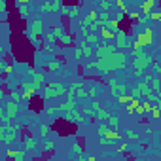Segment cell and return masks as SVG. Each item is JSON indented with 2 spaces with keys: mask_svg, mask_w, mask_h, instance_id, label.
I'll return each mask as SVG.
<instances>
[{
  "mask_svg": "<svg viewBox=\"0 0 161 161\" xmlns=\"http://www.w3.org/2000/svg\"><path fill=\"white\" fill-rule=\"evenodd\" d=\"M152 8H154V0H146V2H142V4H140V9H142L144 14H150V12H152Z\"/></svg>",
  "mask_w": 161,
  "mask_h": 161,
  "instance_id": "7a4b0ae2",
  "label": "cell"
},
{
  "mask_svg": "<svg viewBox=\"0 0 161 161\" xmlns=\"http://www.w3.org/2000/svg\"><path fill=\"white\" fill-rule=\"evenodd\" d=\"M108 27H110V28H114V30H116V28L120 27V23H118V21H116V19H112L110 23H108Z\"/></svg>",
  "mask_w": 161,
  "mask_h": 161,
  "instance_id": "7c38bea8",
  "label": "cell"
},
{
  "mask_svg": "<svg viewBox=\"0 0 161 161\" xmlns=\"http://www.w3.org/2000/svg\"><path fill=\"white\" fill-rule=\"evenodd\" d=\"M140 106H142V108H144V112H150V110H152V108H154V106L150 104V102H142V104H140Z\"/></svg>",
  "mask_w": 161,
  "mask_h": 161,
  "instance_id": "8fae6325",
  "label": "cell"
},
{
  "mask_svg": "<svg viewBox=\"0 0 161 161\" xmlns=\"http://www.w3.org/2000/svg\"><path fill=\"white\" fill-rule=\"evenodd\" d=\"M97 53H99L101 57H106L104 53H108V57H110L112 53H114V47H106V46H102V47H99V51H97Z\"/></svg>",
  "mask_w": 161,
  "mask_h": 161,
  "instance_id": "277c9868",
  "label": "cell"
},
{
  "mask_svg": "<svg viewBox=\"0 0 161 161\" xmlns=\"http://www.w3.org/2000/svg\"><path fill=\"white\" fill-rule=\"evenodd\" d=\"M150 44H152V30H150V28H146L142 34H137V38H135V42H133L135 49H140V47H144V46H150Z\"/></svg>",
  "mask_w": 161,
  "mask_h": 161,
  "instance_id": "6da1fadb",
  "label": "cell"
},
{
  "mask_svg": "<svg viewBox=\"0 0 161 161\" xmlns=\"http://www.w3.org/2000/svg\"><path fill=\"white\" fill-rule=\"evenodd\" d=\"M118 46H120V47L125 46V34H123V32H120V34H118Z\"/></svg>",
  "mask_w": 161,
  "mask_h": 161,
  "instance_id": "ba28073f",
  "label": "cell"
},
{
  "mask_svg": "<svg viewBox=\"0 0 161 161\" xmlns=\"http://www.w3.org/2000/svg\"><path fill=\"white\" fill-rule=\"evenodd\" d=\"M154 2H156V0H154Z\"/></svg>",
  "mask_w": 161,
  "mask_h": 161,
  "instance_id": "7402d4cb",
  "label": "cell"
},
{
  "mask_svg": "<svg viewBox=\"0 0 161 161\" xmlns=\"http://www.w3.org/2000/svg\"><path fill=\"white\" fill-rule=\"evenodd\" d=\"M27 148H34V140H32V138L27 140Z\"/></svg>",
  "mask_w": 161,
  "mask_h": 161,
  "instance_id": "ffe728a7",
  "label": "cell"
},
{
  "mask_svg": "<svg viewBox=\"0 0 161 161\" xmlns=\"http://www.w3.org/2000/svg\"><path fill=\"white\" fill-rule=\"evenodd\" d=\"M129 17H131V19H138V12H131V14H129Z\"/></svg>",
  "mask_w": 161,
  "mask_h": 161,
  "instance_id": "d6986e66",
  "label": "cell"
},
{
  "mask_svg": "<svg viewBox=\"0 0 161 161\" xmlns=\"http://www.w3.org/2000/svg\"><path fill=\"white\" fill-rule=\"evenodd\" d=\"M118 101H120L121 104H127V102L133 101V97H129V95H120V97H118Z\"/></svg>",
  "mask_w": 161,
  "mask_h": 161,
  "instance_id": "52a82bcc",
  "label": "cell"
},
{
  "mask_svg": "<svg viewBox=\"0 0 161 161\" xmlns=\"http://www.w3.org/2000/svg\"><path fill=\"white\" fill-rule=\"evenodd\" d=\"M106 131H108V127H106V125H102V127H99V133H101L102 137H104V135H106Z\"/></svg>",
  "mask_w": 161,
  "mask_h": 161,
  "instance_id": "2e32d148",
  "label": "cell"
},
{
  "mask_svg": "<svg viewBox=\"0 0 161 161\" xmlns=\"http://www.w3.org/2000/svg\"><path fill=\"white\" fill-rule=\"evenodd\" d=\"M95 19H97V14H95V12H91V14L85 17V25H89L91 21H95Z\"/></svg>",
  "mask_w": 161,
  "mask_h": 161,
  "instance_id": "9c48e42d",
  "label": "cell"
},
{
  "mask_svg": "<svg viewBox=\"0 0 161 161\" xmlns=\"http://www.w3.org/2000/svg\"><path fill=\"white\" fill-rule=\"evenodd\" d=\"M104 137H106V138H112V140H118V138H121V135H120V133H116V131H110V129H108Z\"/></svg>",
  "mask_w": 161,
  "mask_h": 161,
  "instance_id": "5b68a950",
  "label": "cell"
},
{
  "mask_svg": "<svg viewBox=\"0 0 161 161\" xmlns=\"http://www.w3.org/2000/svg\"><path fill=\"white\" fill-rule=\"evenodd\" d=\"M17 2H27V0H17Z\"/></svg>",
  "mask_w": 161,
  "mask_h": 161,
  "instance_id": "44dd1931",
  "label": "cell"
},
{
  "mask_svg": "<svg viewBox=\"0 0 161 161\" xmlns=\"http://www.w3.org/2000/svg\"><path fill=\"white\" fill-rule=\"evenodd\" d=\"M131 104H133L135 108H137V106H140V101H138V97H137V99L133 97V101H131Z\"/></svg>",
  "mask_w": 161,
  "mask_h": 161,
  "instance_id": "e0dca14e",
  "label": "cell"
},
{
  "mask_svg": "<svg viewBox=\"0 0 161 161\" xmlns=\"http://www.w3.org/2000/svg\"><path fill=\"white\" fill-rule=\"evenodd\" d=\"M99 118H101V120H108V118H110V116L106 114V112H99Z\"/></svg>",
  "mask_w": 161,
  "mask_h": 161,
  "instance_id": "ac0fdd59",
  "label": "cell"
},
{
  "mask_svg": "<svg viewBox=\"0 0 161 161\" xmlns=\"http://www.w3.org/2000/svg\"><path fill=\"white\" fill-rule=\"evenodd\" d=\"M34 91H36V87H30L28 91H25V93H23V99H28V97H32V95H34Z\"/></svg>",
  "mask_w": 161,
  "mask_h": 161,
  "instance_id": "30bf717a",
  "label": "cell"
},
{
  "mask_svg": "<svg viewBox=\"0 0 161 161\" xmlns=\"http://www.w3.org/2000/svg\"><path fill=\"white\" fill-rule=\"evenodd\" d=\"M152 114H154V118L157 120V118H159V108H156V106H154V108H152Z\"/></svg>",
  "mask_w": 161,
  "mask_h": 161,
  "instance_id": "9a60e30c",
  "label": "cell"
},
{
  "mask_svg": "<svg viewBox=\"0 0 161 161\" xmlns=\"http://www.w3.org/2000/svg\"><path fill=\"white\" fill-rule=\"evenodd\" d=\"M15 112H17V104H14V102H12V104H8V116H6V118H12Z\"/></svg>",
  "mask_w": 161,
  "mask_h": 161,
  "instance_id": "8992f818",
  "label": "cell"
},
{
  "mask_svg": "<svg viewBox=\"0 0 161 161\" xmlns=\"http://www.w3.org/2000/svg\"><path fill=\"white\" fill-rule=\"evenodd\" d=\"M8 156H9V157H19V159L23 157V156H21L19 152H14V150H9V152H8Z\"/></svg>",
  "mask_w": 161,
  "mask_h": 161,
  "instance_id": "4fadbf2b",
  "label": "cell"
},
{
  "mask_svg": "<svg viewBox=\"0 0 161 161\" xmlns=\"http://www.w3.org/2000/svg\"><path fill=\"white\" fill-rule=\"evenodd\" d=\"M152 19H156V21H161V12H156V14H152Z\"/></svg>",
  "mask_w": 161,
  "mask_h": 161,
  "instance_id": "5bb4252c",
  "label": "cell"
},
{
  "mask_svg": "<svg viewBox=\"0 0 161 161\" xmlns=\"http://www.w3.org/2000/svg\"><path fill=\"white\" fill-rule=\"evenodd\" d=\"M101 36L102 38H104V40H114V36H116V34H114V32H112V30H108V28H101Z\"/></svg>",
  "mask_w": 161,
  "mask_h": 161,
  "instance_id": "3957f363",
  "label": "cell"
}]
</instances>
